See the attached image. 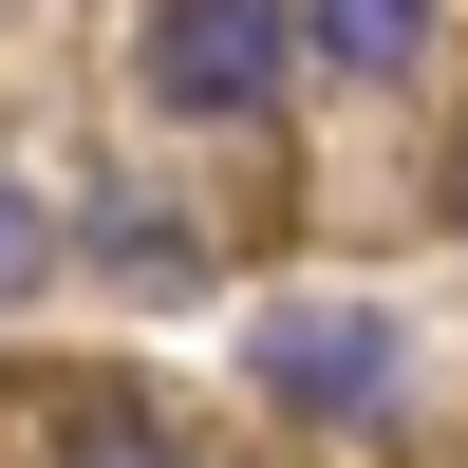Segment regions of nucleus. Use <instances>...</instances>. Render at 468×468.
I'll use <instances>...</instances> for the list:
<instances>
[{
    "label": "nucleus",
    "mask_w": 468,
    "mask_h": 468,
    "mask_svg": "<svg viewBox=\"0 0 468 468\" xmlns=\"http://www.w3.org/2000/svg\"><path fill=\"white\" fill-rule=\"evenodd\" d=\"M262 394L319 412V431H375V412L412 394V337L375 319V300H262Z\"/></svg>",
    "instance_id": "obj_1"
},
{
    "label": "nucleus",
    "mask_w": 468,
    "mask_h": 468,
    "mask_svg": "<svg viewBox=\"0 0 468 468\" xmlns=\"http://www.w3.org/2000/svg\"><path fill=\"white\" fill-rule=\"evenodd\" d=\"M300 57V0H150V94L169 112H262Z\"/></svg>",
    "instance_id": "obj_2"
},
{
    "label": "nucleus",
    "mask_w": 468,
    "mask_h": 468,
    "mask_svg": "<svg viewBox=\"0 0 468 468\" xmlns=\"http://www.w3.org/2000/svg\"><path fill=\"white\" fill-rule=\"evenodd\" d=\"M450 0H300V37H319V75H412L431 57Z\"/></svg>",
    "instance_id": "obj_3"
},
{
    "label": "nucleus",
    "mask_w": 468,
    "mask_h": 468,
    "mask_svg": "<svg viewBox=\"0 0 468 468\" xmlns=\"http://www.w3.org/2000/svg\"><path fill=\"white\" fill-rule=\"evenodd\" d=\"M37 282H57V225H37V187H0V319H19Z\"/></svg>",
    "instance_id": "obj_5"
},
{
    "label": "nucleus",
    "mask_w": 468,
    "mask_h": 468,
    "mask_svg": "<svg viewBox=\"0 0 468 468\" xmlns=\"http://www.w3.org/2000/svg\"><path fill=\"white\" fill-rule=\"evenodd\" d=\"M57 468H187V450H169V412H132V394H94V412L57 431Z\"/></svg>",
    "instance_id": "obj_4"
}]
</instances>
